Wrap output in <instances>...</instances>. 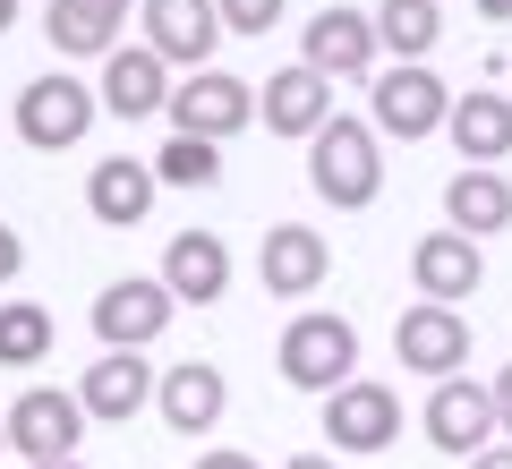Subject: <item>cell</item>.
<instances>
[{"label": "cell", "mask_w": 512, "mask_h": 469, "mask_svg": "<svg viewBox=\"0 0 512 469\" xmlns=\"http://www.w3.org/2000/svg\"><path fill=\"white\" fill-rule=\"evenodd\" d=\"M308 188L333 205V214H359V205H376V188H384V145H376V128L333 111V120L308 137Z\"/></svg>", "instance_id": "1"}, {"label": "cell", "mask_w": 512, "mask_h": 469, "mask_svg": "<svg viewBox=\"0 0 512 469\" xmlns=\"http://www.w3.org/2000/svg\"><path fill=\"white\" fill-rule=\"evenodd\" d=\"M350 376H359V333H350V316H325V307L291 316V333H282V384H299V393H342Z\"/></svg>", "instance_id": "2"}, {"label": "cell", "mask_w": 512, "mask_h": 469, "mask_svg": "<svg viewBox=\"0 0 512 469\" xmlns=\"http://www.w3.org/2000/svg\"><path fill=\"white\" fill-rule=\"evenodd\" d=\"M256 120V86L231 69H188L180 86H171V137H239V128Z\"/></svg>", "instance_id": "3"}, {"label": "cell", "mask_w": 512, "mask_h": 469, "mask_svg": "<svg viewBox=\"0 0 512 469\" xmlns=\"http://www.w3.org/2000/svg\"><path fill=\"white\" fill-rule=\"evenodd\" d=\"M94 103H103L94 86H77L69 69H52V77H35V86L18 94V137L35 145V154H69L94 128Z\"/></svg>", "instance_id": "4"}, {"label": "cell", "mask_w": 512, "mask_h": 469, "mask_svg": "<svg viewBox=\"0 0 512 469\" xmlns=\"http://www.w3.org/2000/svg\"><path fill=\"white\" fill-rule=\"evenodd\" d=\"M393 359H402L410 376H427V384L461 376V367H470V325H461V307H436V299L402 307V325H393Z\"/></svg>", "instance_id": "5"}, {"label": "cell", "mask_w": 512, "mask_h": 469, "mask_svg": "<svg viewBox=\"0 0 512 469\" xmlns=\"http://www.w3.org/2000/svg\"><path fill=\"white\" fill-rule=\"evenodd\" d=\"M77 435H86V401L60 393V384H35L9 410V452H26V469L35 461H77Z\"/></svg>", "instance_id": "6"}, {"label": "cell", "mask_w": 512, "mask_h": 469, "mask_svg": "<svg viewBox=\"0 0 512 469\" xmlns=\"http://www.w3.org/2000/svg\"><path fill=\"white\" fill-rule=\"evenodd\" d=\"M453 120V94H444L436 69H419V60H402V69H376V128L384 137H436V128Z\"/></svg>", "instance_id": "7"}, {"label": "cell", "mask_w": 512, "mask_h": 469, "mask_svg": "<svg viewBox=\"0 0 512 469\" xmlns=\"http://www.w3.org/2000/svg\"><path fill=\"white\" fill-rule=\"evenodd\" d=\"M495 384H470V376H444L436 393H427V444L453 452V461H470V452L495 444Z\"/></svg>", "instance_id": "8"}, {"label": "cell", "mask_w": 512, "mask_h": 469, "mask_svg": "<svg viewBox=\"0 0 512 469\" xmlns=\"http://www.w3.org/2000/svg\"><path fill=\"white\" fill-rule=\"evenodd\" d=\"M163 325H171V282H154V273H128L94 299V342L103 350H146L163 342Z\"/></svg>", "instance_id": "9"}, {"label": "cell", "mask_w": 512, "mask_h": 469, "mask_svg": "<svg viewBox=\"0 0 512 469\" xmlns=\"http://www.w3.org/2000/svg\"><path fill=\"white\" fill-rule=\"evenodd\" d=\"M325 435H333V452H384L402 435V393L350 376L342 393H325Z\"/></svg>", "instance_id": "10"}, {"label": "cell", "mask_w": 512, "mask_h": 469, "mask_svg": "<svg viewBox=\"0 0 512 469\" xmlns=\"http://www.w3.org/2000/svg\"><path fill=\"white\" fill-rule=\"evenodd\" d=\"M137 18H146V52H163L171 69H205L222 43L214 0H137Z\"/></svg>", "instance_id": "11"}, {"label": "cell", "mask_w": 512, "mask_h": 469, "mask_svg": "<svg viewBox=\"0 0 512 469\" xmlns=\"http://www.w3.org/2000/svg\"><path fill=\"white\" fill-rule=\"evenodd\" d=\"M256 273H265V290H274V299H308V290L333 273L325 231H308V222H274V231L256 239Z\"/></svg>", "instance_id": "12"}, {"label": "cell", "mask_w": 512, "mask_h": 469, "mask_svg": "<svg viewBox=\"0 0 512 469\" xmlns=\"http://www.w3.org/2000/svg\"><path fill=\"white\" fill-rule=\"evenodd\" d=\"M154 410H163L171 435H205V427H222V410H231V384H222V367L180 359V367H163V384H154Z\"/></svg>", "instance_id": "13"}, {"label": "cell", "mask_w": 512, "mask_h": 469, "mask_svg": "<svg viewBox=\"0 0 512 469\" xmlns=\"http://www.w3.org/2000/svg\"><path fill=\"white\" fill-rule=\"evenodd\" d=\"M478 273H487V265H478V239L453 231V222L410 248V282H419V299H436V307H461L478 290Z\"/></svg>", "instance_id": "14"}, {"label": "cell", "mask_w": 512, "mask_h": 469, "mask_svg": "<svg viewBox=\"0 0 512 469\" xmlns=\"http://www.w3.org/2000/svg\"><path fill=\"white\" fill-rule=\"evenodd\" d=\"M154 367H146V350H103V359L86 367V384H77V401H86V418H137V410H154Z\"/></svg>", "instance_id": "15"}, {"label": "cell", "mask_w": 512, "mask_h": 469, "mask_svg": "<svg viewBox=\"0 0 512 469\" xmlns=\"http://www.w3.org/2000/svg\"><path fill=\"white\" fill-rule=\"evenodd\" d=\"M103 111H120V120H154V111H171V60L163 52H111L103 60Z\"/></svg>", "instance_id": "16"}, {"label": "cell", "mask_w": 512, "mask_h": 469, "mask_svg": "<svg viewBox=\"0 0 512 469\" xmlns=\"http://www.w3.org/2000/svg\"><path fill=\"white\" fill-rule=\"evenodd\" d=\"M376 18H359V9H316L308 18V69L325 77H376Z\"/></svg>", "instance_id": "17"}, {"label": "cell", "mask_w": 512, "mask_h": 469, "mask_svg": "<svg viewBox=\"0 0 512 469\" xmlns=\"http://www.w3.org/2000/svg\"><path fill=\"white\" fill-rule=\"evenodd\" d=\"M120 26H128V0H52L43 9V35L69 60H111L120 52Z\"/></svg>", "instance_id": "18"}, {"label": "cell", "mask_w": 512, "mask_h": 469, "mask_svg": "<svg viewBox=\"0 0 512 469\" xmlns=\"http://www.w3.org/2000/svg\"><path fill=\"white\" fill-rule=\"evenodd\" d=\"M154 163H137V154H111V163H94L86 171V205H94V222H111V231H137V222L154 214Z\"/></svg>", "instance_id": "19"}, {"label": "cell", "mask_w": 512, "mask_h": 469, "mask_svg": "<svg viewBox=\"0 0 512 469\" xmlns=\"http://www.w3.org/2000/svg\"><path fill=\"white\" fill-rule=\"evenodd\" d=\"M325 120H333V77L325 69L299 60V69L265 77V128H274V137H316Z\"/></svg>", "instance_id": "20"}, {"label": "cell", "mask_w": 512, "mask_h": 469, "mask_svg": "<svg viewBox=\"0 0 512 469\" xmlns=\"http://www.w3.org/2000/svg\"><path fill=\"white\" fill-rule=\"evenodd\" d=\"M444 128H453V145H461V163H470V171H495V163L512 154V94L470 86V94L453 103V120H444Z\"/></svg>", "instance_id": "21"}, {"label": "cell", "mask_w": 512, "mask_h": 469, "mask_svg": "<svg viewBox=\"0 0 512 469\" xmlns=\"http://www.w3.org/2000/svg\"><path fill=\"white\" fill-rule=\"evenodd\" d=\"M163 282H171V299L214 307L222 290H231V248H222L214 231H180V239L163 248Z\"/></svg>", "instance_id": "22"}, {"label": "cell", "mask_w": 512, "mask_h": 469, "mask_svg": "<svg viewBox=\"0 0 512 469\" xmlns=\"http://www.w3.org/2000/svg\"><path fill=\"white\" fill-rule=\"evenodd\" d=\"M444 222H453V231H470V239L504 231V222H512V188L495 180V171H470V163H461V180L444 188Z\"/></svg>", "instance_id": "23"}, {"label": "cell", "mask_w": 512, "mask_h": 469, "mask_svg": "<svg viewBox=\"0 0 512 469\" xmlns=\"http://www.w3.org/2000/svg\"><path fill=\"white\" fill-rule=\"evenodd\" d=\"M436 35H444V9H436V0H376V43L393 60H427V52H436Z\"/></svg>", "instance_id": "24"}, {"label": "cell", "mask_w": 512, "mask_h": 469, "mask_svg": "<svg viewBox=\"0 0 512 469\" xmlns=\"http://www.w3.org/2000/svg\"><path fill=\"white\" fill-rule=\"evenodd\" d=\"M154 180H163V188H214L222 180V145L214 137H163Z\"/></svg>", "instance_id": "25"}, {"label": "cell", "mask_w": 512, "mask_h": 469, "mask_svg": "<svg viewBox=\"0 0 512 469\" xmlns=\"http://www.w3.org/2000/svg\"><path fill=\"white\" fill-rule=\"evenodd\" d=\"M43 350H52V307L9 299V307H0V367H35Z\"/></svg>", "instance_id": "26"}, {"label": "cell", "mask_w": 512, "mask_h": 469, "mask_svg": "<svg viewBox=\"0 0 512 469\" xmlns=\"http://www.w3.org/2000/svg\"><path fill=\"white\" fill-rule=\"evenodd\" d=\"M222 9V26H231V35H265V26H282V9H291V0H214Z\"/></svg>", "instance_id": "27"}, {"label": "cell", "mask_w": 512, "mask_h": 469, "mask_svg": "<svg viewBox=\"0 0 512 469\" xmlns=\"http://www.w3.org/2000/svg\"><path fill=\"white\" fill-rule=\"evenodd\" d=\"M18 273H26V239H18V231H9V222H0V290L18 282Z\"/></svg>", "instance_id": "28"}, {"label": "cell", "mask_w": 512, "mask_h": 469, "mask_svg": "<svg viewBox=\"0 0 512 469\" xmlns=\"http://www.w3.org/2000/svg\"><path fill=\"white\" fill-rule=\"evenodd\" d=\"M197 469H256L248 452H197Z\"/></svg>", "instance_id": "29"}, {"label": "cell", "mask_w": 512, "mask_h": 469, "mask_svg": "<svg viewBox=\"0 0 512 469\" xmlns=\"http://www.w3.org/2000/svg\"><path fill=\"white\" fill-rule=\"evenodd\" d=\"M495 418H504V435H512V367L495 376Z\"/></svg>", "instance_id": "30"}, {"label": "cell", "mask_w": 512, "mask_h": 469, "mask_svg": "<svg viewBox=\"0 0 512 469\" xmlns=\"http://www.w3.org/2000/svg\"><path fill=\"white\" fill-rule=\"evenodd\" d=\"M470 469H512V444H487V452H470Z\"/></svg>", "instance_id": "31"}, {"label": "cell", "mask_w": 512, "mask_h": 469, "mask_svg": "<svg viewBox=\"0 0 512 469\" xmlns=\"http://www.w3.org/2000/svg\"><path fill=\"white\" fill-rule=\"evenodd\" d=\"M282 469H333V452H291Z\"/></svg>", "instance_id": "32"}, {"label": "cell", "mask_w": 512, "mask_h": 469, "mask_svg": "<svg viewBox=\"0 0 512 469\" xmlns=\"http://www.w3.org/2000/svg\"><path fill=\"white\" fill-rule=\"evenodd\" d=\"M478 18H495V26H512V0H478Z\"/></svg>", "instance_id": "33"}, {"label": "cell", "mask_w": 512, "mask_h": 469, "mask_svg": "<svg viewBox=\"0 0 512 469\" xmlns=\"http://www.w3.org/2000/svg\"><path fill=\"white\" fill-rule=\"evenodd\" d=\"M9 26H18V0H0V35H9Z\"/></svg>", "instance_id": "34"}, {"label": "cell", "mask_w": 512, "mask_h": 469, "mask_svg": "<svg viewBox=\"0 0 512 469\" xmlns=\"http://www.w3.org/2000/svg\"><path fill=\"white\" fill-rule=\"evenodd\" d=\"M35 469H77V461H35Z\"/></svg>", "instance_id": "35"}, {"label": "cell", "mask_w": 512, "mask_h": 469, "mask_svg": "<svg viewBox=\"0 0 512 469\" xmlns=\"http://www.w3.org/2000/svg\"><path fill=\"white\" fill-rule=\"evenodd\" d=\"M0 452H9V418H0Z\"/></svg>", "instance_id": "36"}]
</instances>
